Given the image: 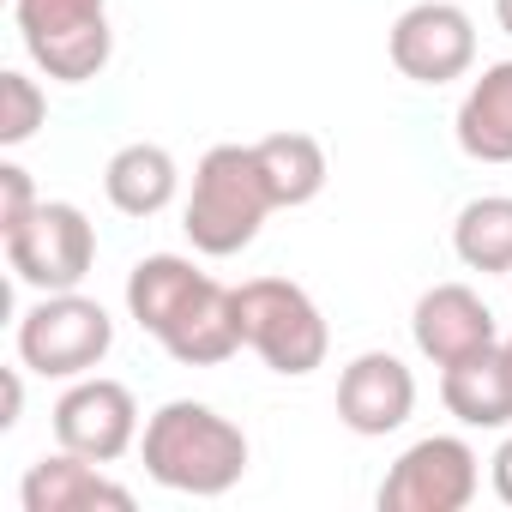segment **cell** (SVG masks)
<instances>
[{"mask_svg":"<svg viewBox=\"0 0 512 512\" xmlns=\"http://www.w3.org/2000/svg\"><path fill=\"white\" fill-rule=\"evenodd\" d=\"M145 476L169 494L217 500L247 476V434L199 398H169L139 434Z\"/></svg>","mask_w":512,"mask_h":512,"instance_id":"cell-1","label":"cell"},{"mask_svg":"<svg viewBox=\"0 0 512 512\" xmlns=\"http://www.w3.org/2000/svg\"><path fill=\"white\" fill-rule=\"evenodd\" d=\"M278 211L272 181L260 169L253 145H211L193 169V193H187V241L205 260H229V253L253 247V235L266 229V217Z\"/></svg>","mask_w":512,"mask_h":512,"instance_id":"cell-2","label":"cell"},{"mask_svg":"<svg viewBox=\"0 0 512 512\" xmlns=\"http://www.w3.org/2000/svg\"><path fill=\"white\" fill-rule=\"evenodd\" d=\"M235 320H241L247 350L260 356L272 374H284V380L314 374L326 362V350H332L326 314L290 278H247V284H235Z\"/></svg>","mask_w":512,"mask_h":512,"instance_id":"cell-3","label":"cell"},{"mask_svg":"<svg viewBox=\"0 0 512 512\" xmlns=\"http://www.w3.org/2000/svg\"><path fill=\"white\" fill-rule=\"evenodd\" d=\"M13 19L25 55L55 85H91L115 55L109 0H13Z\"/></svg>","mask_w":512,"mask_h":512,"instance_id":"cell-4","label":"cell"},{"mask_svg":"<svg viewBox=\"0 0 512 512\" xmlns=\"http://www.w3.org/2000/svg\"><path fill=\"white\" fill-rule=\"evenodd\" d=\"M109 350H115V320L103 314V302L79 290H55L19 320V362L43 380H85Z\"/></svg>","mask_w":512,"mask_h":512,"instance_id":"cell-5","label":"cell"},{"mask_svg":"<svg viewBox=\"0 0 512 512\" xmlns=\"http://www.w3.org/2000/svg\"><path fill=\"white\" fill-rule=\"evenodd\" d=\"M7 266L19 284L55 296V290H79L97 266V229L73 199H43L13 235H7Z\"/></svg>","mask_w":512,"mask_h":512,"instance_id":"cell-6","label":"cell"},{"mask_svg":"<svg viewBox=\"0 0 512 512\" xmlns=\"http://www.w3.org/2000/svg\"><path fill=\"white\" fill-rule=\"evenodd\" d=\"M482 488V458L458 434H428L398 452L380 482V512H464Z\"/></svg>","mask_w":512,"mask_h":512,"instance_id":"cell-7","label":"cell"},{"mask_svg":"<svg viewBox=\"0 0 512 512\" xmlns=\"http://www.w3.org/2000/svg\"><path fill=\"white\" fill-rule=\"evenodd\" d=\"M386 49L410 85H452L476 67V25L452 0H416L398 13Z\"/></svg>","mask_w":512,"mask_h":512,"instance_id":"cell-8","label":"cell"},{"mask_svg":"<svg viewBox=\"0 0 512 512\" xmlns=\"http://www.w3.org/2000/svg\"><path fill=\"white\" fill-rule=\"evenodd\" d=\"M139 404L121 380H103V374H85L61 392L55 404V440L91 464H115L139 446Z\"/></svg>","mask_w":512,"mask_h":512,"instance_id":"cell-9","label":"cell"},{"mask_svg":"<svg viewBox=\"0 0 512 512\" xmlns=\"http://www.w3.org/2000/svg\"><path fill=\"white\" fill-rule=\"evenodd\" d=\"M416 410V374L392 356V350H362L344 374H338V416L350 434L380 440L398 434Z\"/></svg>","mask_w":512,"mask_h":512,"instance_id":"cell-10","label":"cell"},{"mask_svg":"<svg viewBox=\"0 0 512 512\" xmlns=\"http://www.w3.org/2000/svg\"><path fill=\"white\" fill-rule=\"evenodd\" d=\"M410 338L434 368H446L458 356L500 344V326H494V308L470 284H434V290H422V302L410 314Z\"/></svg>","mask_w":512,"mask_h":512,"instance_id":"cell-11","label":"cell"},{"mask_svg":"<svg viewBox=\"0 0 512 512\" xmlns=\"http://www.w3.org/2000/svg\"><path fill=\"white\" fill-rule=\"evenodd\" d=\"M19 500H25V512H133V488L109 482L103 464H91L67 446L25 470Z\"/></svg>","mask_w":512,"mask_h":512,"instance_id":"cell-12","label":"cell"},{"mask_svg":"<svg viewBox=\"0 0 512 512\" xmlns=\"http://www.w3.org/2000/svg\"><path fill=\"white\" fill-rule=\"evenodd\" d=\"M157 344L181 362V368H217L229 362L247 338H241V320H235V290H223L217 278L157 332Z\"/></svg>","mask_w":512,"mask_h":512,"instance_id":"cell-13","label":"cell"},{"mask_svg":"<svg viewBox=\"0 0 512 512\" xmlns=\"http://www.w3.org/2000/svg\"><path fill=\"white\" fill-rule=\"evenodd\" d=\"M440 404L464 428H512V368L506 350L488 344L476 356H458L440 368Z\"/></svg>","mask_w":512,"mask_h":512,"instance_id":"cell-14","label":"cell"},{"mask_svg":"<svg viewBox=\"0 0 512 512\" xmlns=\"http://www.w3.org/2000/svg\"><path fill=\"white\" fill-rule=\"evenodd\" d=\"M452 133L470 163H512V61H494L482 79H470Z\"/></svg>","mask_w":512,"mask_h":512,"instance_id":"cell-15","label":"cell"},{"mask_svg":"<svg viewBox=\"0 0 512 512\" xmlns=\"http://www.w3.org/2000/svg\"><path fill=\"white\" fill-rule=\"evenodd\" d=\"M211 284V272H199L187 253H145L127 272V314L139 320V332H163L199 290Z\"/></svg>","mask_w":512,"mask_h":512,"instance_id":"cell-16","label":"cell"},{"mask_svg":"<svg viewBox=\"0 0 512 512\" xmlns=\"http://www.w3.org/2000/svg\"><path fill=\"white\" fill-rule=\"evenodd\" d=\"M175 187H181L175 157L163 145H145V139L139 145H121L109 157V169H103V193H109V205L121 217H157L175 199Z\"/></svg>","mask_w":512,"mask_h":512,"instance_id":"cell-17","label":"cell"},{"mask_svg":"<svg viewBox=\"0 0 512 512\" xmlns=\"http://www.w3.org/2000/svg\"><path fill=\"white\" fill-rule=\"evenodd\" d=\"M260 169H266V181H272V199H278V211H296V205H308V199H320V187H326V145L314 139V133H266L260 145Z\"/></svg>","mask_w":512,"mask_h":512,"instance_id":"cell-18","label":"cell"},{"mask_svg":"<svg viewBox=\"0 0 512 512\" xmlns=\"http://www.w3.org/2000/svg\"><path fill=\"white\" fill-rule=\"evenodd\" d=\"M452 253L470 272L512 278V193H482L452 223Z\"/></svg>","mask_w":512,"mask_h":512,"instance_id":"cell-19","label":"cell"},{"mask_svg":"<svg viewBox=\"0 0 512 512\" xmlns=\"http://www.w3.org/2000/svg\"><path fill=\"white\" fill-rule=\"evenodd\" d=\"M49 121V97L31 73H0V145H25Z\"/></svg>","mask_w":512,"mask_h":512,"instance_id":"cell-20","label":"cell"},{"mask_svg":"<svg viewBox=\"0 0 512 512\" xmlns=\"http://www.w3.org/2000/svg\"><path fill=\"white\" fill-rule=\"evenodd\" d=\"M37 205H43V199H37V187H31V169L0 163V235H13Z\"/></svg>","mask_w":512,"mask_h":512,"instance_id":"cell-21","label":"cell"},{"mask_svg":"<svg viewBox=\"0 0 512 512\" xmlns=\"http://www.w3.org/2000/svg\"><path fill=\"white\" fill-rule=\"evenodd\" d=\"M19 410H25V380H19V368H7V392H0V428H19Z\"/></svg>","mask_w":512,"mask_h":512,"instance_id":"cell-22","label":"cell"},{"mask_svg":"<svg viewBox=\"0 0 512 512\" xmlns=\"http://www.w3.org/2000/svg\"><path fill=\"white\" fill-rule=\"evenodd\" d=\"M488 464H494V470H488V476H494V494H500V500L512 506V434L500 440V452H494Z\"/></svg>","mask_w":512,"mask_h":512,"instance_id":"cell-23","label":"cell"},{"mask_svg":"<svg viewBox=\"0 0 512 512\" xmlns=\"http://www.w3.org/2000/svg\"><path fill=\"white\" fill-rule=\"evenodd\" d=\"M494 19H500V31L512 37V0H494Z\"/></svg>","mask_w":512,"mask_h":512,"instance_id":"cell-24","label":"cell"},{"mask_svg":"<svg viewBox=\"0 0 512 512\" xmlns=\"http://www.w3.org/2000/svg\"><path fill=\"white\" fill-rule=\"evenodd\" d=\"M500 350H506V368H512V338H500Z\"/></svg>","mask_w":512,"mask_h":512,"instance_id":"cell-25","label":"cell"}]
</instances>
